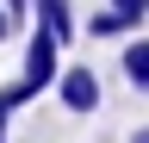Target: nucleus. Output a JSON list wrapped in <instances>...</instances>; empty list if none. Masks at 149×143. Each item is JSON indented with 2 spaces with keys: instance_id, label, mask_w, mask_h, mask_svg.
<instances>
[{
  "instance_id": "nucleus-1",
  "label": "nucleus",
  "mask_w": 149,
  "mask_h": 143,
  "mask_svg": "<svg viewBox=\"0 0 149 143\" xmlns=\"http://www.w3.org/2000/svg\"><path fill=\"white\" fill-rule=\"evenodd\" d=\"M56 75H62V44L37 25L31 38H25V87H31V100L44 93V87H56Z\"/></svg>"
},
{
  "instance_id": "nucleus-2",
  "label": "nucleus",
  "mask_w": 149,
  "mask_h": 143,
  "mask_svg": "<svg viewBox=\"0 0 149 143\" xmlns=\"http://www.w3.org/2000/svg\"><path fill=\"white\" fill-rule=\"evenodd\" d=\"M56 100H62V112H74V118H93L100 112V75H93L87 62H74V68H62L56 75Z\"/></svg>"
},
{
  "instance_id": "nucleus-3",
  "label": "nucleus",
  "mask_w": 149,
  "mask_h": 143,
  "mask_svg": "<svg viewBox=\"0 0 149 143\" xmlns=\"http://www.w3.org/2000/svg\"><path fill=\"white\" fill-rule=\"evenodd\" d=\"M31 6H37V25H44L56 44H68L74 31H81V25H74V13H68V0H31Z\"/></svg>"
},
{
  "instance_id": "nucleus-4",
  "label": "nucleus",
  "mask_w": 149,
  "mask_h": 143,
  "mask_svg": "<svg viewBox=\"0 0 149 143\" xmlns=\"http://www.w3.org/2000/svg\"><path fill=\"white\" fill-rule=\"evenodd\" d=\"M124 81L137 87V93H149V38H130L124 44Z\"/></svg>"
},
{
  "instance_id": "nucleus-5",
  "label": "nucleus",
  "mask_w": 149,
  "mask_h": 143,
  "mask_svg": "<svg viewBox=\"0 0 149 143\" xmlns=\"http://www.w3.org/2000/svg\"><path fill=\"white\" fill-rule=\"evenodd\" d=\"M124 31H130V19H124L118 6H100V13L87 19V38H124Z\"/></svg>"
},
{
  "instance_id": "nucleus-6",
  "label": "nucleus",
  "mask_w": 149,
  "mask_h": 143,
  "mask_svg": "<svg viewBox=\"0 0 149 143\" xmlns=\"http://www.w3.org/2000/svg\"><path fill=\"white\" fill-rule=\"evenodd\" d=\"M106 6H118L130 25H143V19H149V0H106Z\"/></svg>"
},
{
  "instance_id": "nucleus-7",
  "label": "nucleus",
  "mask_w": 149,
  "mask_h": 143,
  "mask_svg": "<svg viewBox=\"0 0 149 143\" xmlns=\"http://www.w3.org/2000/svg\"><path fill=\"white\" fill-rule=\"evenodd\" d=\"M0 6L13 13V25H25V13H31V0H0Z\"/></svg>"
},
{
  "instance_id": "nucleus-8",
  "label": "nucleus",
  "mask_w": 149,
  "mask_h": 143,
  "mask_svg": "<svg viewBox=\"0 0 149 143\" xmlns=\"http://www.w3.org/2000/svg\"><path fill=\"white\" fill-rule=\"evenodd\" d=\"M13 31H19V25H13V13H6V6H0V44H6V38H13Z\"/></svg>"
},
{
  "instance_id": "nucleus-9",
  "label": "nucleus",
  "mask_w": 149,
  "mask_h": 143,
  "mask_svg": "<svg viewBox=\"0 0 149 143\" xmlns=\"http://www.w3.org/2000/svg\"><path fill=\"white\" fill-rule=\"evenodd\" d=\"M124 143H149V124H137V131H130V137H124Z\"/></svg>"
},
{
  "instance_id": "nucleus-10",
  "label": "nucleus",
  "mask_w": 149,
  "mask_h": 143,
  "mask_svg": "<svg viewBox=\"0 0 149 143\" xmlns=\"http://www.w3.org/2000/svg\"><path fill=\"white\" fill-rule=\"evenodd\" d=\"M6 112H13V106H6V100H0V137H6Z\"/></svg>"
}]
</instances>
